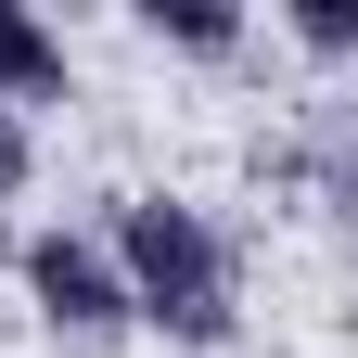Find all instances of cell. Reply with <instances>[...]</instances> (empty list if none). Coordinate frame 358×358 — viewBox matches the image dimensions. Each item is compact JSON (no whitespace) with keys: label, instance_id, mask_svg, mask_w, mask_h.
<instances>
[{"label":"cell","instance_id":"7a4b0ae2","mask_svg":"<svg viewBox=\"0 0 358 358\" xmlns=\"http://www.w3.org/2000/svg\"><path fill=\"white\" fill-rule=\"evenodd\" d=\"M26 294L52 333H128V282L90 231H26Z\"/></svg>","mask_w":358,"mask_h":358},{"label":"cell","instance_id":"5b68a950","mask_svg":"<svg viewBox=\"0 0 358 358\" xmlns=\"http://www.w3.org/2000/svg\"><path fill=\"white\" fill-rule=\"evenodd\" d=\"M282 26H294L320 64H345V52H358V0H282Z\"/></svg>","mask_w":358,"mask_h":358},{"label":"cell","instance_id":"3957f363","mask_svg":"<svg viewBox=\"0 0 358 358\" xmlns=\"http://www.w3.org/2000/svg\"><path fill=\"white\" fill-rule=\"evenodd\" d=\"M0 103H64V38L26 13V0H0Z\"/></svg>","mask_w":358,"mask_h":358},{"label":"cell","instance_id":"6da1fadb","mask_svg":"<svg viewBox=\"0 0 358 358\" xmlns=\"http://www.w3.org/2000/svg\"><path fill=\"white\" fill-rule=\"evenodd\" d=\"M103 256H115V282H128V320H154L166 345H231V333H243V307H231V243L205 231V205L128 192Z\"/></svg>","mask_w":358,"mask_h":358},{"label":"cell","instance_id":"8992f818","mask_svg":"<svg viewBox=\"0 0 358 358\" xmlns=\"http://www.w3.org/2000/svg\"><path fill=\"white\" fill-rule=\"evenodd\" d=\"M26 179H38V128L0 103V192H26Z\"/></svg>","mask_w":358,"mask_h":358},{"label":"cell","instance_id":"277c9868","mask_svg":"<svg viewBox=\"0 0 358 358\" xmlns=\"http://www.w3.org/2000/svg\"><path fill=\"white\" fill-rule=\"evenodd\" d=\"M141 38H179V52H231L243 13L231 0H141Z\"/></svg>","mask_w":358,"mask_h":358}]
</instances>
